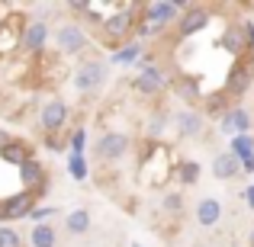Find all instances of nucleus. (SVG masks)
Wrapping results in <instances>:
<instances>
[{"label":"nucleus","mask_w":254,"mask_h":247,"mask_svg":"<svg viewBox=\"0 0 254 247\" xmlns=\"http://www.w3.org/2000/svg\"><path fill=\"white\" fill-rule=\"evenodd\" d=\"M19 180H23V186L29 193H36V196H42L45 190H49V177H45V167L32 157V161H26L19 167Z\"/></svg>","instance_id":"nucleus-13"},{"label":"nucleus","mask_w":254,"mask_h":247,"mask_svg":"<svg viewBox=\"0 0 254 247\" xmlns=\"http://www.w3.org/2000/svg\"><path fill=\"white\" fill-rule=\"evenodd\" d=\"M238 173H245V170H242V161H238L232 151H219V154L212 157V177L216 180H232V177H238Z\"/></svg>","instance_id":"nucleus-17"},{"label":"nucleus","mask_w":254,"mask_h":247,"mask_svg":"<svg viewBox=\"0 0 254 247\" xmlns=\"http://www.w3.org/2000/svg\"><path fill=\"white\" fill-rule=\"evenodd\" d=\"M209 19H212V13L206 10V6H187V10H184V16H180V23H177L180 39L196 36L199 29H206V26H209Z\"/></svg>","instance_id":"nucleus-11"},{"label":"nucleus","mask_w":254,"mask_h":247,"mask_svg":"<svg viewBox=\"0 0 254 247\" xmlns=\"http://www.w3.org/2000/svg\"><path fill=\"white\" fill-rule=\"evenodd\" d=\"M171 125L180 138H196V135H203V129H206V116L199 109H177L174 119H171Z\"/></svg>","instance_id":"nucleus-8"},{"label":"nucleus","mask_w":254,"mask_h":247,"mask_svg":"<svg viewBox=\"0 0 254 247\" xmlns=\"http://www.w3.org/2000/svg\"><path fill=\"white\" fill-rule=\"evenodd\" d=\"M138 58H142V42H132V45H126L123 51H116L113 61L116 64H132V61H138Z\"/></svg>","instance_id":"nucleus-24"},{"label":"nucleus","mask_w":254,"mask_h":247,"mask_svg":"<svg viewBox=\"0 0 254 247\" xmlns=\"http://www.w3.org/2000/svg\"><path fill=\"white\" fill-rule=\"evenodd\" d=\"M242 170H245V173H254V157H248V161L242 164Z\"/></svg>","instance_id":"nucleus-33"},{"label":"nucleus","mask_w":254,"mask_h":247,"mask_svg":"<svg viewBox=\"0 0 254 247\" xmlns=\"http://www.w3.org/2000/svg\"><path fill=\"white\" fill-rule=\"evenodd\" d=\"M222 222V202L216 196H203L196 202V225L199 228H216Z\"/></svg>","instance_id":"nucleus-15"},{"label":"nucleus","mask_w":254,"mask_h":247,"mask_svg":"<svg viewBox=\"0 0 254 247\" xmlns=\"http://www.w3.org/2000/svg\"><path fill=\"white\" fill-rule=\"evenodd\" d=\"M0 157H3V164L23 167L26 161H32V148L26 142H16V138H13L10 145H3V148H0Z\"/></svg>","instance_id":"nucleus-19"},{"label":"nucleus","mask_w":254,"mask_h":247,"mask_svg":"<svg viewBox=\"0 0 254 247\" xmlns=\"http://www.w3.org/2000/svg\"><path fill=\"white\" fill-rule=\"evenodd\" d=\"M55 212H58V205H45V209H36L29 218H32V225H39V222H45V218H52Z\"/></svg>","instance_id":"nucleus-30"},{"label":"nucleus","mask_w":254,"mask_h":247,"mask_svg":"<svg viewBox=\"0 0 254 247\" xmlns=\"http://www.w3.org/2000/svg\"><path fill=\"white\" fill-rule=\"evenodd\" d=\"M32 212H36V193H29V190H23V193H16V196L3 199V222L6 225L16 222V218H29Z\"/></svg>","instance_id":"nucleus-9"},{"label":"nucleus","mask_w":254,"mask_h":247,"mask_svg":"<svg viewBox=\"0 0 254 247\" xmlns=\"http://www.w3.org/2000/svg\"><path fill=\"white\" fill-rule=\"evenodd\" d=\"M84 145H87V129H77L71 135V154H84Z\"/></svg>","instance_id":"nucleus-29"},{"label":"nucleus","mask_w":254,"mask_h":247,"mask_svg":"<svg viewBox=\"0 0 254 247\" xmlns=\"http://www.w3.org/2000/svg\"><path fill=\"white\" fill-rule=\"evenodd\" d=\"M103 81H106V64L100 61V58H87V61L77 64V71H74V87H77L81 93L97 90Z\"/></svg>","instance_id":"nucleus-6"},{"label":"nucleus","mask_w":254,"mask_h":247,"mask_svg":"<svg viewBox=\"0 0 254 247\" xmlns=\"http://www.w3.org/2000/svg\"><path fill=\"white\" fill-rule=\"evenodd\" d=\"M29 247H58V228L52 222H39L29 228Z\"/></svg>","instance_id":"nucleus-18"},{"label":"nucleus","mask_w":254,"mask_h":247,"mask_svg":"<svg viewBox=\"0 0 254 247\" xmlns=\"http://www.w3.org/2000/svg\"><path fill=\"white\" fill-rule=\"evenodd\" d=\"M10 142H13V138H10V135H6V132H3V129H0V148H3V145H10Z\"/></svg>","instance_id":"nucleus-34"},{"label":"nucleus","mask_w":254,"mask_h":247,"mask_svg":"<svg viewBox=\"0 0 254 247\" xmlns=\"http://www.w3.org/2000/svg\"><path fill=\"white\" fill-rule=\"evenodd\" d=\"M229 151L245 164L248 157H254V138H251V135H235V138H232V148H229Z\"/></svg>","instance_id":"nucleus-21"},{"label":"nucleus","mask_w":254,"mask_h":247,"mask_svg":"<svg viewBox=\"0 0 254 247\" xmlns=\"http://www.w3.org/2000/svg\"><path fill=\"white\" fill-rule=\"evenodd\" d=\"M245 199H248V209H254V186H248V190H245Z\"/></svg>","instance_id":"nucleus-32"},{"label":"nucleus","mask_w":254,"mask_h":247,"mask_svg":"<svg viewBox=\"0 0 254 247\" xmlns=\"http://www.w3.org/2000/svg\"><path fill=\"white\" fill-rule=\"evenodd\" d=\"M100 29H103L106 42H123L132 29H138L135 13H132L129 6H123V10H116V13H106V16L100 19Z\"/></svg>","instance_id":"nucleus-3"},{"label":"nucleus","mask_w":254,"mask_h":247,"mask_svg":"<svg viewBox=\"0 0 254 247\" xmlns=\"http://www.w3.org/2000/svg\"><path fill=\"white\" fill-rule=\"evenodd\" d=\"M0 247H26V241H23V235H19L13 225L0 222Z\"/></svg>","instance_id":"nucleus-23"},{"label":"nucleus","mask_w":254,"mask_h":247,"mask_svg":"<svg viewBox=\"0 0 254 247\" xmlns=\"http://www.w3.org/2000/svg\"><path fill=\"white\" fill-rule=\"evenodd\" d=\"M49 36H52V29H49L45 19H29V23L23 26V49L36 55V51H42L45 45H49Z\"/></svg>","instance_id":"nucleus-12"},{"label":"nucleus","mask_w":254,"mask_h":247,"mask_svg":"<svg viewBox=\"0 0 254 247\" xmlns=\"http://www.w3.org/2000/svg\"><path fill=\"white\" fill-rule=\"evenodd\" d=\"M0 222H3V202H0Z\"/></svg>","instance_id":"nucleus-36"},{"label":"nucleus","mask_w":254,"mask_h":247,"mask_svg":"<svg viewBox=\"0 0 254 247\" xmlns=\"http://www.w3.org/2000/svg\"><path fill=\"white\" fill-rule=\"evenodd\" d=\"M193 247H209V244H193Z\"/></svg>","instance_id":"nucleus-37"},{"label":"nucleus","mask_w":254,"mask_h":247,"mask_svg":"<svg viewBox=\"0 0 254 247\" xmlns=\"http://www.w3.org/2000/svg\"><path fill=\"white\" fill-rule=\"evenodd\" d=\"M245 36H248V45H251V49H254V19H245Z\"/></svg>","instance_id":"nucleus-31"},{"label":"nucleus","mask_w":254,"mask_h":247,"mask_svg":"<svg viewBox=\"0 0 254 247\" xmlns=\"http://www.w3.org/2000/svg\"><path fill=\"white\" fill-rule=\"evenodd\" d=\"M68 170H71V180L84 183V180H87V161H84V154H71L68 157Z\"/></svg>","instance_id":"nucleus-27"},{"label":"nucleus","mask_w":254,"mask_h":247,"mask_svg":"<svg viewBox=\"0 0 254 247\" xmlns=\"http://www.w3.org/2000/svg\"><path fill=\"white\" fill-rule=\"evenodd\" d=\"M168 87H171V81L158 64H145L135 74V81H132V90L142 93V97H158V93H164Z\"/></svg>","instance_id":"nucleus-5"},{"label":"nucleus","mask_w":254,"mask_h":247,"mask_svg":"<svg viewBox=\"0 0 254 247\" xmlns=\"http://www.w3.org/2000/svg\"><path fill=\"white\" fill-rule=\"evenodd\" d=\"M251 84H254V61H251L248 55H245V58H235V68H232L229 81H225V90L235 93V97H242Z\"/></svg>","instance_id":"nucleus-10"},{"label":"nucleus","mask_w":254,"mask_h":247,"mask_svg":"<svg viewBox=\"0 0 254 247\" xmlns=\"http://www.w3.org/2000/svg\"><path fill=\"white\" fill-rule=\"evenodd\" d=\"M180 3H168V0H158V3L145 6V19L138 23V36H151V32H161L168 23H180Z\"/></svg>","instance_id":"nucleus-2"},{"label":"nucleus","mask_w":254,"mask_h":247,"mask_svg":"<svg viewBox=\"0 0 254 247\" xmlns=\"http://www.w3.org/2000/svg\"><path fill=\"white\" fill-rule=\"evenodd\" d=\"M248 247H254V228H251V238H248Z\"/></svg>","instance_id":"nucleus-35"},{"label":"nucleus","mask_w":254,"mask_h":247,"mask_svg":"<svg viewBox=\"0 0 254 247\" xmlns=\"http://www.w3.org/2000/svg\"><path fill=\"white\" fill-rule=\"evenodd\" d=\"M199 173H203V167H199L196 161H184V164H180V170H177V177H180V183H184V186H196L199 183Z\"/></svg>","instance_id":"nucleus-22"},{"label":"nucleus","mask_w":254,"mask_h":247,"mask_svg":"<svg viewBox=\"0 0 254 247\" xmlns=\"http://www.w3.org/2000/svg\"><path fill=\"white\" fill-rule=\"evenodd\" d=\"M177 93H180L184 99H199V87H196V81H193V77H187V74L177 81Z\"/></svg>","instance_id":"nucleus-28"},{"label":"nucleus","mask_w":254,"mask_h":247,"mask_svg":"<svg viewBox=\"0 0 254 247\" xmlns=\"http://www.w3.org/2000/svg\"><path fill=\"white\" fill-rule=\"evenodd\" d=\"M132 247H142V244H132Z\"/></svg>","instance_id":"nucleus-38"},{"label":"nucleus","mask_w":254,"mask_h":247,"mask_svg":"<svg viewBox=\"0 0 254 247\" xmlns=\"http://www.w3.org/2000/svg\"><path fill=\"white\" fill-rule=\"evenodd\" d=\"M64 122H68V103H64V99L55 97L39 109V129H42L45 135H55L58 129H64Z\"/></svg>","instance_id":"nucleus-7"},{"label":"nucleus","mask_w":254,"mask_h":247,"mask_svg":"<svg viewBox=\"0 0 254 247\" xmlns=\"http://www.w3.org/2000/svg\"><path fill=\"white\" fill-rule=\"evenodd\" d=\"M55 45L62 55H81V51L90 45V36L81 23H62L55 29Z\"/></svg>","instance_id":"nucleus-4"},{"label":"nucleus","mask_w":254,"mask_h":247,"mask_svg":"<svg viewBox=\"0 0 254 247\" xmlns=\"http://www.w3.org/2000/svg\"><path fill=\"white\" fill-rule=\"evenodd\" d=\"M90 212L87 209H71L68 215H64V231H68L71 238H81V235H87L90 231Z\"/></svg>","instance_id":"nucleus-20"},{"label":"nucleus","mask_w":254,"mask_h":247,"mask_svg":"<svg viewBox=\"0 0 254 247\" xmlns=\"http://www.w3.org/2000/svg\"><path fill=\"white\" fill-rule=\"evenodd\" d=\"M245 39H248V36H245V26L242 23H229L225 32H222V49L232 51L235 58H245V49H251Z\"/></svg>","instance_id":"nucleus-16"},{"label":"nucleus","mask_w":254,"mask_h":247,"mask_svg":"<svg viewBox=\"0 0 254 247\" xmlns=\"http://www.w3.org/2000/svg\"><path fill=\"white\" fill-rule=\"evenodd\" d=\"M129 151H132V138L126 132H103L93 142V157L100 164H119Z\"/></svg>","instance_id":"nucleus-1"},{"label":"nucleus","mask_w":254,"mask_h":247,"mask_svg":"<svg viewBox=\"0 0 254 247\" xmlns=\"http://www.w3.org/2000/svg\"><path fill=\"white\" fill-rule=\"evenodd\" d=\"M171 119H174V116H168V112H151V119H148V135H151V138L164 135V129L171 125Z\"/></svg>","instance_id":"nucleus-25"},{"label":"nucleus","mask_w":254,"mask_h":247,"mask_svg":"<svg viewBox=\"0 0 254 247\" xmlns=\"http://www.w3.org/2000/svg\"><path fill=\"white\" fill-rule=\"evenodd\" d=\"M248 129H251V116H248V109L245 106H232V109H225L222 112V132L225 135H248Z\"/></svg>","instance_id":"nucleus-14"},{"label":"nucleus","mask_w":254,"mask_h":247,"mask_svg":"<svg viewBox=\"0 0 254 247\" xmlns=\"http://www.w3.org/2000/svg\"><path fill=\"white\" fill-rule=\"evenodd\" d=\"M161 212L168 215H184V193H168L161 199Z\"/></svg>","instance_id":"nucleus-26"}]
</instances>
